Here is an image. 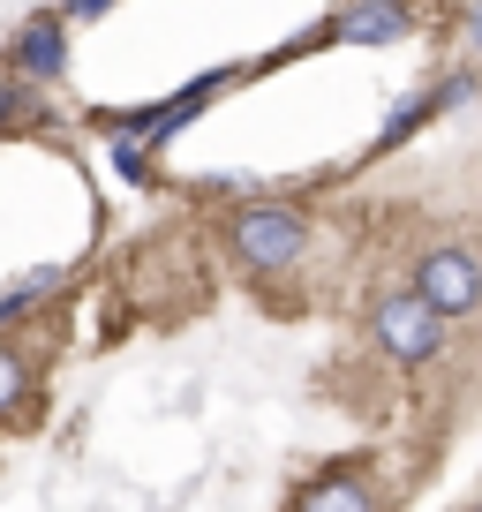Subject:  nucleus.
Segmentation results:
<instances>
[{"label": "nucleus", "instance_id": "1", "mask_svg": "<svg viewBox=\"0 0 482 512\" xmlns=\"http://www.w3.org/2000/svg\"><path fill=\"white\" fill-rule=\"evenodd\" d=\"M219 241H226V256H234V272L272 287V279L302 272L309 241H317V219H309L302 204H287V196H241V204L219 211Z\"/></svg>", "mask_w": 482, "mask_h": 512}, {"label": "nucleus", "instance_id": "2", "mask_svg": "<svg viewBox=\"0 0 482 512\" xmlns=\"http://www.w3.org/2000/svg\"><path fill=\"white\" fill-rule=\"evenodd\" d=\"M362 332H370V347L385 354L392 369H430L437 354L452 347V324L437 317L415 287H385L370 302V317H362Z\"/></svg>", "mask_w": 482, "mask_h": 512}, {"label": "nucleus", "instance_id": "3", "mask_svg": "<svg viewBox=\"0 0 482 512\" xmlns=\"http://www.w3.org/2000/svg\"><path fill=\"white\" fill-rule=\"evenodd\" d=\"M407 287H415L445 324H460V317H475V309H482V256L467 249V241H437V249L415 256Z\"/></svg>", "mask_w": 482, "mask_h": 512}, {"label": "nucleus", "instance_id": "4", "mask_svg": "<svg viewBox=\"0 0 482 512\" xmlns=\"http://www.w3.org/2000/svg\"><path fill=\"white\" fill-rule=\"evenodd\" d=\"M317 38H332V46H392V38H415V0H347Z\"/></svg>", "mask_w": 482, "mask_h": 512}, {"label": "nucleus", "instance_id": "5", "mask_svg": "<svg viewBox=\"0 0 482 512\" xmlns=\"http://www.w3.org/2000/svg\"><path fill=\"white\" fill-rule=\"evenodd\" d=\"M287 512H377V482L354 460H339V467H324V475H309Z\"/></svg>", "mask_w": 482, "mask_h": 512}, {"label": "nucleus", "instance_id": "6", "mask_svg": "<svg viewBox=\"0 0 482 512\" xmlns=\"http://www.w3.org/2000/svg\"><path fill=\"white\" fill-rule=\"evenodd\" d=\"M31 392H38L31 354H23L16 339H0V422H23V415H31Z\"/></svg>", "mask_w": 482, "mask_h": 512}, {"label": "nucleus", "instance_id": "7", "mask_svg": "<svg viewBox=\"0 0 482 512\" xmlns=\"http://www.w3.org/2000/svg\"><path fill=\"white\" fill-rule=\"evenodd\" d=\"M475 512H482V505H475Z\"/></svg>", "mask_w": 482, "mask_h": 512}]
</instances>
